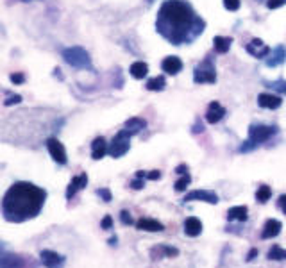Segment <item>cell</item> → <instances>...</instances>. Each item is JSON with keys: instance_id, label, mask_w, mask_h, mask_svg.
Here are the masks:
<instances>
[{"instance_id": "obj_1", "label": "cell", "mask_w": 286, "mask_h": 268, "mask_svg": "<svg viewBox=\"0 0 286 268\" xmlns=\"http://www.w3.org/2000/svg\"><path fill=\"white\" fill-rule=\"evenodd\" d=\"M204 27L206 21L184 0H165L156 18V31L172 45L191 43Z\"/></svg>"}, {"instance_id": "obj_2", "label": "cell", "mask_w": 286, "mask_h": 268, "mask_svg": "<svg viewBox=\"0 0 286 268\" xmlns=\"http://www.w3.org/2000/svg\"><path fill=\"white\" fill-rule=\"evenodd\" d=\"M47 200V191L32 183H14L2 198V215L6 222L21 224L41 213Z\"/></svg>"}, {"instance_id": "obj_3", "label": "cell", "mask_w": 286, "mask_h": 268, "mask_svg": "<svg viewBox=\"0 0 286 268\" xmlns=\"http://www.w3.org/2000/svg\"><path fill=\"white\" fill-rule=\"evenodd\" d=\"M63 59L74 68H92V57L82 47H68V49H64Z\"/></svg>"}, {"instance_id": "obj_4", "label": "cell", "mask_w": 286, "mask_h": 268, "mask_svg": "<svg viewBox=\"0 0 286 268\" xmlns=\"http://www.w3.org/2000/svg\"><path fill=\"white\" fill-rule=\"evenodd\" d=\"M216 81L215 64L211 57H206L202 63H199L193 70V82L195 84H213Z\"/></svg>"}, {"instance_id": "obj_5", "label": "cell", "mask_w": 286, "mask_h": 268, "mask_svg": "<svg viewBox=\"0 0 286 268\" xmlns=\"http://www.w3.org/2000/svg\"><path fill=\"white\" fill-rule=\"evenodd\" d=\"M129 148H131V134H129L125 129L117 132V136L113 138V141L109 143V148H107V154L111 158L118 159L122 158L124 154H127Z\"/></svg>"}, {"instance_id": "obj_6", "label": "cell", "mask_w": 286, "mask_h": 268, "mask_svg": "<svg viewBox=\"0 0 286 268\" xmlns=\"http://www.w3.org/2000/svg\"><path fill=\"white\" fill-rule=\"evenodd\" d=\"M274 134H277V127H274V125H261V124L256 125L254 124V125L249 127V138L247 140L251 141L254 147H258V145L269 141Z\"/></svg>"}, {"instance_id": "obj_7", "label": "cell", "mask_w": 286, "mask_h": 268, "mask_svg": "<svg viewBox=\"0 0 286 268\" xmlns=\"http://www.w3.org/2000/svg\"><path fill=\"white\" fill-rule=\"evenodd\" d=\"M47 148H49V154L57 165H67L68 158H67V150H64L63 143H61L57 138H49L47 140Z\"/></svg>"}, {"instance_id": "obj_8", "label": "cell", "mask_w": 286, "mask_h": 268, "mask_svg": "<svg viewBox=\"0 0 286 268\" xmlns=\"http://www.w3.org/2000/svg\"><path fill=\"white\" fill-rule=\"evenodd\" d=\"M184 202H206V204H218V195L211 190H193L186 193Z\"/></svg>"}, {"instance_id": "obj_9", "label": "cell", "mask_w": 286, "mask_h": 268, "mask_svg": "<svg viewBox=\"0 0 286 268\" xmlns=\"http://www.w3.org/2000/svg\"><path fill=\"white\" fill-rule=\"evenodd\" d=\"M39 259H41L45 268H63L64 261H67L64 256L57 254V252H54V251H49V249L39 252Z\"/></svg>"}, {"instance_id": "obj_10", "label": "cell", "mask_w": 286, "mask_h": 268, "mask_svg": "<svg viewBox=\"0 0 286 268\" xmlns=\"http://www.w3.org/2000/svg\"><path fill=\"white\" fill-rule=\"evenodd\" d=\"M27 266V259L24 256L9 254L6 249L2 247V258H0V268H25Z\"/></svg>"}, {"instance_id": "obj_11", "label": "cell", "mask_w": 286, "mask_h": 268, "mask_svg": "<svg viewBox=\"0 0 286 268\" xmlns=\"http://www.w3.org/2000/svg\"><path fill=\"white\" fill-rule=\"evenodd\" d=\"M247 52L251 54L252 57H258V59H263V57H269V54L272 52V49H270L269 45H265V43L261 41V39L254 38L251 43H249L247 47Z\"/></svg>"}, {"instance_id": "obj_12", "label": "cell", "mask_w": 286, "mask_h": 268, "mask_svg": "<svg viewBox=\"0 0 286 268\" xmlns=\"http://www.w3.org/2000/svg\"><path fill=\"white\" fill-rule=\"evenodd\" d=\"M86 184H88V175H86V173H79V175H75L67 188V198L68 200H72V197H75L79 191L84 190Z\"/></svg>"}, {"instance_id": "obj_13", "label": "cell", "mask_w": 286, "mask_h": 268, "mask_svg": "<svg viewBox=\"0 0 286 268\" xmlns=\"http://www.w3.org/2000/svg\"><path fill=\"white\" fill-rule=\"evenodd\" d=\"M226 115H227V109L222 106V104L211 102L208 106V111H206V120H208L209 124H218Z\"/></svg>"}, {"instance_id": "obj_14", "label": "cell", "mask_w": 286, "mask_h": 268, "mask_svg": "<svg viewBox=\"0 0 286 268\" xmlns=\"http://www.w3.org/2000/svg\"><path fill=\"white\" fill-rule=\"evenodd\" d=\"M179 251L175 247H168V245H158V247L150 249V259H163V258H177Z\"/></svg>"}, {"instance_id": "obj_15", "label": "cell", "mask_w": 286, "mask_h": 268, "mask_svg": "<svg viewBox=\"0 0 286 268\" xmlns=\"http://www.w3.org/2000/svg\"><path fill=\"white\" fill-rule=\"evenodd\" d=\"M281 229H283V224H281L279 220H276V218L267 220V222H265V227H263L261 238H263V240H272V238L279 236Z\"/></svg>"}, {"instance_id": "obj_16", "label": "cell", "mask_w": 286, "mask_h": 268, "mask_svg": "<svg viewBox=\"0 0 286 268\" xmlns=\"http://www.w3.org/2000/svg\"><path fill=\"white\" fill-rule=\"evenodd\" d=\"M161 68H163V72H166L168 75H177L183 70V61L177 56H168L161 61Z\"/></svg>"}, {"instance_id": "obj_17", "label": "cell", "mask_w": 286, "mask_h": 268, "mask_svg": "<svg viewBox=\"0 0 286 268\" xmlns=\"http://www.w3.org/2000/svg\"><path fill=\"white\" fill-rule=\"evenodd\" d=\"M286 61V49L283 45H277L276 49H272V52L269 54V57H267V66L269 68H274V66H279V64H283Z\"/></svg>"}, {"instance_id": "obj_18", "label": "cell", "mask_w": 286, "mask_h": 268, "mask_svg": "<svg viewBox=\"0 0 286 268\" xmlns=\"http://www.w3.org/2000/svg\"><path fill=\"white\" fill-rule=\"evenodd\" d=\"M258 104L265 109H277L283 104V99L277 95H272V93H261L258 95Z\"/></svg>"}, {"instance_id": "obj_19", "label": "cell", "mask_w": 286, "mask_h": 268, "mask_svg": "<svg viewBox=\"0 0 286 268\" xmlns=\"http://www.w3.org/2000/svg\"><path fill=\"white\" fill-rule=\"evenodd\" d=\"M136 229L147 231V233H161V231H165V226L154 218H140L136 222Z\"/></svg>"}, {"instance_id": "obj_20", "label": "cell", "mask_w": 286, "mask_h": 268, "mask_svg": "<svg viewBox=\"0 0 286 268\" xmlns=\"http://www.w3.org/2000/svg\"><path fill=\"white\" fill-rule=\"evenodd\" d=\"M107 148H109V145H107L106 138L99 136L93 140L92 143V158L93 159H102L104 155L107 154Z\"/></svg>"}, {"instance_id": "obj_21", "label": "cell", "mask_w": 286, "mask_h": 268, "mask_svg": "<svg viewBox=\"0 0 286 268\" xmlns=\"http://www.w3.org/2000/svg\"><path fill=\"white\" fill-rule=\"evenodd\" d=\"M184 233L190 238H197L202 233V222L199 218H195V216L186 218L184 220Z\"/></svg>"}, {"instance_id": "obj_22", "label": "cell", "mask_w": 286, "mask_h": 268, "mask_svg": "<svg viewBox=\"0 0 286 268\" xmlns=\"http://www.w3.org/2000/svg\"><path fill=\"white\" fill-rule=\"evenodd\" d=\"M249 218V208L247 206H234L227 211V220L229 222H245Z\"/></svg>"}, {"instance_id": "obj_23", "label": "cell", "mask_w": 286, "mask_h": 268, "mask_svg": "<svg viewBox=\"0 0 286 268\" xmlns=\"http://www.w3.org/2000/svg\"><path fill=\"white\" fill-rule=\"evenodd\" d=\"M145 127H147V122H145L143 118H138V117L129 118V120L125 122V125H124V129H125V131H127L129 134H131V136H135V134L142 132Z\"/></svg>"}, {"instance_id": "obj_24", "label": "cell", "mask_w": 286, "mask_h": 268, "mask_svg": "<svg viewBox=\"0 0 286 268\" xmlns=\"http://www.w3.org/2000/svg\"><path fill=\"white\" fill-rule=\"evenodd\" d=\"M231 43H233V39L227 36H215V39H213V47L218 54H226L231 49Z\"/></svg>"}, {"instance_id": "obj_25", "label": "cell", "mask_w": 286, "mask_h": 268, "mask_svg": "<svg viewBox=\"0 0 286 268\" xmlns=\"http://www.w3.org/2000/svg\"><path fill=\"white\" fill-rule=\"evenodd\" d=\"M129 72H131V75L135 79H143V77H147V74H148V66L143 61H136V63L131 64Z\"/></svg>"}, {"instance_id": "obj_26", "label": "cell", "mask_w": 286, "mask_h": 268, "mask_svg": "<svg viewBox=\"0 0 286 268\" xmlns=\"http://www.w3.org/2000/svg\"><path fill=\"white\" fill-rule=\"evenodd\" d=\"M166 86V81L163 75H158V77H152L147 81V90L148 92H163Z\"/></svg>"}, {"instance_id": "obj_27", "label": "cell", "mask_w": 286, "mask_h": 268, "mask_svg": "<svg viewBox=\"0 0 286 268\" xmlns=\"http://www.w3.org/2000/svg\"><path fill=\"white\" fill-rule=\"evenodd\" d=\"M267 258L270 259V261H284L286 259V249L279 247V245H274L272 249L269 251V254H267Z\"/></svg>"}, {"instance_id": "obj_28", "label": "cell", "mask_w": 286, "mask_h": 268, "mask_svg": "<svg viewBox=\"0 0 286 268\" xmlns=\"http://www.w3.org/2000/svg\"><path fill=\"white\" fill-rule=\"evenodd\" d=\"M270 197H272V190H270V186L261 184V186L258 188V191H256V200L265 204L267 200H270Z\"/></svg>"}, {"instance_id": "obj_29", "label": "cell", "mask_w": 286, "mask_h": 268, "mask_svg": "<svg viewBox=\"0 0 286 268\" xmlns=\"http://www.w3.org/2000/svg\"><path fill=\"white\" fill-rule=\"evenodd\" d=\"M265 84L269 88H272L274 92H279L281 95H286V81L284 79H277V81H265Z\"/></svg>"}, {"instance_id": "obj_30", "label": "cell", "mask_w": 286, "mask_h": 268, "mask_svg": "<svg viewBox=\"0 0 286 268\" xmlns=\"http://www.w3.org/2000/svg\"><path fill=\"white\" fill-rule=\"evenodd\" d=\"M191 183V177L190 173H184V175H181L179 179L175 181V184H173V188H175V191H184L188 188V184Z\"/></svg>"}, {"instance_id": "obj_31", "label": "cell", "mask_w": 286, "mask_h": 268, "mask_svg": "<svg viewBox=\"0 0 286 268\" xmlns=\"http://www.w3.org/2000/svg\"><path fill=\"white\" fill-rule=\"evenodd\" d=\"M21 97L20 95H9L6 93V100H4V106H13V104H20Z\"/></svg>"}, {"instance_id": "obj_32", "label": "cell", "mask_w": 286, "mask_h": 268, "mask_svg": "<svg viewBox=\"0 0 286 268\" xmlns=\"http://www.w3.org/2000/svg\"><path fill=\"white\" fill-rule=\"evenodd\" d=\"M97 195H99V197L102 198L104 202H111V200H113V197H111V191L107 190V188H99V190H97Z\"/></svg>"}, {"instance_id": "obj_33", "label": "cell", "mask_w": 286, "mask_h": 268, "mask_svg": "<svg viewBox=\"0 0 286 268\" xmlns=\"http://www.w3.org/2000/svg\"><path fill=\"white\" fill-rule=\"evenodd\" d=\"M120 222L124 224V226H131V224H135V220H133V216H131V213L129 211H122L120 213Z\"/></svg>"}, {"instance_id": "obj_34", "label": "cell", "mask_w": 286, "mask_h": 268, "mask_svg": "<svg viewBox=\"0 0 286 268\" xmlns=\"http://www.w3.org/2000/svg\"><path fill=\"white\" fill-rule=\"evenodd\" d=\"M224 7L229 11H238L240 9V0H224Z\"/></svg>"}, {"instance_id": "obj_35", "label": "cell", "mask_w": 286, "mask_h": 268, "mask_svg": "<svg viewBox=\"0 0 286 268\" xmlns=\"http://www.w3.org/2000/svg\"><path fill=\"white\" fill-rule=\"evenodd\" d=\"M286 6V0H267V7L269 9H277V7Z\"/></svg>"}, {"instance_id": "obj_36", "label": "cell", "mask_w": 286, "mask_h": 268, "mask_svg": "<svg viewBox=\"0 0 286 268\" xmlns=\"http://www.w3.org/2000/svg\"><path fill=\"white\" fill-rule=\"evenodd\" d=\"M111 227H113V218H111L109 215H106L102 222H100V229L107 231V229H111Z\"/></svg>"}, {"instance_id": "obj_37", "label": "cell", "mask_w": 286, "mask_h": 268, "mask_svg": "<svg viewBox=\"0 0 286 268\" xmlns=\"http://www.w3.org/2000/svg\"><path fill=\"white\" fill-rule=\"evenodd\" d=\"M11 82L13 84H24L25 82V75L24 74H11Z\"/></svg>"}, {"instance_id": "obj_38", "label": "cell", "mask_w": 286, "mask_h": 268, "mask_svg": "<svg viewBox=\"0 0 286 268\" xmlns=\"http://www.w3.org/2000/svg\"><path fill=\"white\" fill-rule=\"evenodd\" d=\"M147 179H148V181H158V179H161V172H159V170H152V172H147Z\"/></svg>"}, {"instance_id": "obj_39", "label": "cell", "mask_w": 286, "mask_h": 268, "mask_svg": "<svg viewBox=\"0 0 286 268\" xmlns=\"http://www.w3.org/2000/svg\"><path fill=\"white\" fill-rule=\"evenodd\" d=\"M143 186H145L143 179H138V177H136L135 181H131V188H133V190H142Z\"/></svg>"}, {"instance_id": "obj_40", "label": "cell", "mask_w": 286, "mask_h": 268, "mask_svg": "<svg viewBox=\"0 0 286 268\" xmlns=\"http://www.w3.org/2000/svg\"><path fill=\"white\" fill-rule=\"evenodd\" d=\"M256 256H258V249H251V251H249V254H247V258H245V259H247V261L251 263V261H254V259H256Z\"/></svg>"}, {"instance_id": "obj_41", "label": "cell", "mask_w": 286, "mask_h": 268, "mask_svg": "<svg viewBox=\"0 0 286 268\" xmlns=\"http://www.w3.org/2000/svg\"><path fill=\"white\" fill-rule=\"evenodd\" d=\"M175 173H179V175H184V173H188V165H179L175 168Z\"/></svg>"}, {"instance_id": "obj_42", "label": "cell", "mask_w": 286, "mask_h": 268, "mask_svg": "<svg viewBox=\"0 0 286 268\" xmlns=\"http://www.w3.org/2000/svg\"><path fill=\"white\" fill-rule=\"evenodd\" d=\"M279 208L283 209V213L286 215V195H281L279 197Z\"/></svg>"}, {"instance_id": "obj_43", "label": "cell", "mask_w": 286, "mask_h": 268, "mask_svg": "<svg viewBox=\"0 0 286 268\" xmlns=\"http://www.w3.org/2000/svg\"><path fill=\"white\" fill-rule=\"evenodd\" d=\"M204 131V125H202V122H197V124L193 125V132L197 134V132H202Z\"/></svg>"}, {"instance_id": "obj_44", "label": "cell", "mask_w": 286, "mask_h": 268, "mask_svg": "<svg viewBox=\"0 0 286 268\" xmlns=\"http://www.w3.org/2000/svg\"><path fill=\"white\" fill-rule=\"evenodd\" d=\"M136 177H138V179H147V172L140 170V172H136Z\"/></svg>"}, {"instance_id": "obj_45", "label": "cell", "mask_w": 286, "mask_h": 268, "mask_svg": "<svg viewBox=\"0 0 286 268\" xmlns=\"http://www.w3.org/2000/svg\"><path fill=\"white\" fill-rule=\"evenodd\" d=\"M54 75H56L57 79H61V81H63V75H61V70H59V68H56V70H54Z\"/></svg>"}, {"instance_id": "obj_46", "label": "cell", "mask_w": 286, "mask_h": 268, "mask_svg": "<svg viewBox=\"0 0 286 268\" xmlns=\"http://www.w3.org/2000/svg\"><path fill=\"white\" fill-rule=\"evenodd\" d=\"M117 241H118V238H117V236L109 238V245H117Z\"/></svg>"}, {"instance_id": "obj_47", "label": "cell", "mask_w": 286, "mask_h": 268, "mask_svg": "<svg viewBox=\"0 0 286 268\" xmlns=\"http://www.w3.org/2000/svg\"><path fill=\"white\" fill-rule=\"evenodd\" d=\"M25 2H29V0H25Z\"/></svg>"}]
</instances>
